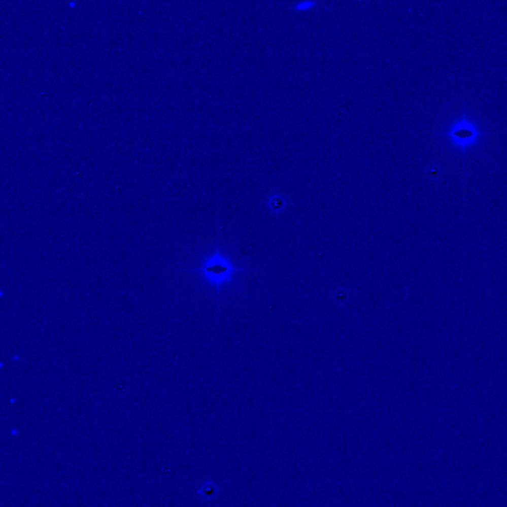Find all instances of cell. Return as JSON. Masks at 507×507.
I'll return each mask as SVG.
<instances>
[{"label": "cell", "mask_w": 507, "mask_h": 507, "mask_svg": "<svg viewBox=\"0 0 507 507\" xmlns=\"http://www.w3.org/2000/svg\"><path fill=\"white\" fill-rule=\"evenodd\" d=\"M188 271L198 273L203 281L213 287L217 295H219L221 289L231 284L237 274L249 271V268L235 264L219 246H216L214 251L203 258L197 267L189 268Z\"/></svg>", "instance_id": "6da1fadb"}, {"label": "cell", "mask_w": 507, "mask_h": 507, "mask_svg": "<svg viewBox=\"0 0 507 507\" xmlns=\"http://www.w3.org/2000/svg\"><path fill=\"white\" fill-rule=\"evenodd\" d=\"M267 205H268V208L272 210V212L281 213L284 210L286 203H285V200L283 196L274 195L268 199Z\"/></svg>", "instance_id": "3957f363"}, {"label": "cell", "mask_w": 507, "mask_h": 507, "mask_svg": "<svg viewBox=\"0 0 507 507\" xmlns=\"http://www.w3.org/2000/svg\"><path fill=\"white\" fill-rule=\"evenodd\" d=\"M219 492L217 485L212 481H207L197 489V494L205 500H213L216 498Z\"/></svg>", "instance_id": "7a4b0ae2"}]
</instances>
